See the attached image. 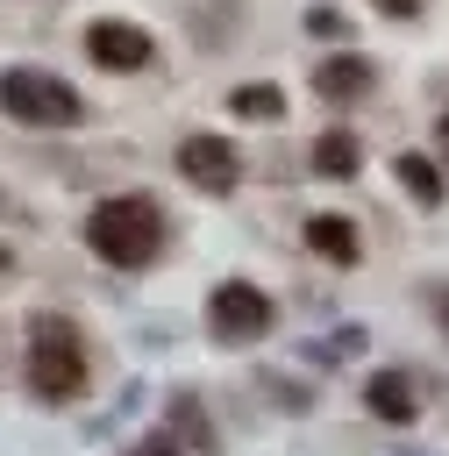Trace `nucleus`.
Returning a JSON list of instances; mask_svg holds the SVG:
<instances>
[{
	"label": "nucleus",
	"instance_id": "f257e3e1",
	"mask_svg": "<svg viewBox=\"0 0 449 456\" xmlns=\"http://www.w3.org/2000/svg\"><path fill=\"white\" fill-rule=\"evenodd\" d=\"M164 242H171V221L150 192H114L86 214V249L114 271H150L164 256Z\"/></svg>",
	"mask_w": 449,
	"mask_h": 456
},
{
	"label": "nucleus",
	"instance_id": "f03ea898",
	"mask_svg": "<svg viewBox=\"0 0 449 456\" xmlns=\"http://www.w3.org/2000/svg\"><path fill=\"white\" fill-rule=\"evenodd\" d=\"M29 392L36 399H50V406H64V399H78L86 392V378H93V363H86V335L64 321V314H36L29 321Z\"/></svg>",
	"mask_w": 449,
	"mask_h": 456
},
{
	"label": "nucleus",
	"instance_id": "7ed1b4c3",
	"mask_svg": "<svg viewBox=\"0 0 449 456\" xmlns=\"http://www.w3.org/2000/svg\"><path fill=\"white\" fill-rule=\"evenodd\" d=\"M0 107H7V121H21V128H71V121H78V93H71L57 71H36V64L0 71Z\"/></svg>",
	"mask_w": 449,
	"mask_h": 456
},
{
	"label": "nucleus",
	"instance_id": "20e7f679",
	"mask_svg": "<svg viewBox=\"0 0 449 456\" xmlns=\"http://www.w3.org/2000/svg\"><path fill=\"white\" fill-rule=\"evenodd\" d=\"M207 328H214V342H264L278 328V306L249 278H228V285L207 292Z\"/></svg>",
	"mask_w": 449,
	"mask_h": 456
},
{
	"label": "nucleus",
	"instance_id": "39448f33",
	"mask_svg": "<svg viewBox=\"0 0 449 456\" xmlns=\"http://www.w3.org/2000/svg\"><path fill=\"white\" fill-rule=\"evenodd\" d=\"M86 57H93L100 71H150V64H157V43H150V28L107 14V21L86 28Z\"/></svg>",
	"mask_w": 449,
	"mask_h": 456
},
{
	"label": "nucleus",
	"instance_id": "423d86ee",
	"mask_svg": "<svg viewBox=\"0 0 449 456\" xmlns=\"http://www.w3.org/2000/svg\"><path fill=\"white\" fill-rule=\"evenodd\" d=\"M178 178H192L200 192H235L242 185V157L228 135H185L178 142Z\"/></svg>",
	"mask_w": 449,
	"mask_h": 456
},
{
	"label": "nucleus",
	"instance_id": "0eeeda50",
	"mask_svg": "<svg viewBox=\"0 0 449 456\" xmlns=\"http://www.w3.org/2000/svg\"><path fill=\"white\" fill-rule=\"evenodd\" d=\"M371 86H378V64H371L363 50H335V57L314 64V93H321L328 107H349V100H363Z\"/></svg>",
	"mask_w": 449,
	"mask_h": 456
},
{
	"label": "nucleus",
	"instance_id": "6e6552de",
	"mask_svg": "<svg viewBox=\"0 0 449 456\" xmlns=\"http://www.w3.org/2000/svg\"><path fill=\"white\" fill-rule=\"evenodd\" d=\"M363 406H371V420H385V428H413V413H420V385H413L399 363H392V370H371Z\"/></svg>",
	"mask_w": 449,
	"mask_h": 456
},
{
	"label": "nucleus",
	"instance_id": "1a4fd4ad",
	"mask_svg": "<svg viewBox=\"0 0 449 456\" xmlns=\"http://www.w3.org/2000/svg\"><path fill=\"white\" fill-rule=\"evenodd\" d=\"M306 249L321 256V264H363V235H356V221L349 214H306Z\"/></svg>",
	"mask_w": 449,
	"mask_h": 456
},
{
	"label": "nucleus",
	"instance_id": "9d476101",
	"mask_svg": "<svg viewBox=\"0 0 449 456\" xmlns=\"http://www.w3.org/2000/svg\"><path fill=\"white\" fill-rule=\"evenodd\" d=\"M392 178H399V185L413 192V207H428V214L449 200V178H442V164H428L420 150H399V157H392Z\"/></svg>",
	"mask_w": 449,
	"mask_h": 456
},
{
	"label": "nucleus",
	"instance_id": "9b49d317",
	"mask_svg": "<svg viewBox=\"0 0 449 456\" xmlns=\"http://www.w3.org/2000/svg\"><path fill=\"white\" fill-rule=\"evenodd\" d=\"M356 171H363V142L349 128L314 135V178H356Z\"/></svg>",
	"mask_w": 449,
	"mask_h": 456
},
{
	"label": "nucleus",
	"instance_id": "f8f14e48",
	"mask_svg": "<svg viewBox=\"0 0 449 456\" xmlns=\"http://www.w3.org/2000/svg\"><path fill=\"white\" fill-rule=\"evenodd\" d=\"M228 107H235L242 121H285V93H278V86H235Z\"/></svg>",
	"mask_w": 449,
	"mask_h": 456
},
{
	"label": "nucleus",
	"instance_id": "ddd939ff",
	"mask_svg": "<svg viewBox=\"0 0 449 456\" xmlns=\"http://www.w3.org/2000/svg\"><path fill=\"white\" fill-rule=\"evenodd\" d=\"M171 406H178V413H171V428H185V435H192V449H200V456H214V428L200 420V399H171ZM185 435H178V442H185Z\"/></svg>",
	"mask_w": 449,
	"mask_h": 456
},
{
	"label": "nucleus",
	"instance_id": "4468645a",
	"mask_svg": "<svg viewBox=\"0 0 449 456\" xmlns=\"http://www.w3.org/2000/svg\"><path fill=\"white\" fill-rule=\"evenodd\" d=\"M121 456H192V449L178 442V428H157V435H143V442H128Z\"/></svg>",
	"mask_w": 449,
	"mask_h": 456
},
{
	"label": "nucleus",
	"instance_id": "2eb2a0df",
	"mask_svg": "<svg viewBox=\"0 0 449 456\" xmlns=\"http://www.w3.org/2000/svg\"><path fill=\"white\" fill-rule=\"evenodd\" d=\"M306 28H314V36H342V28H349V21H342V14H335V7H314V14H306Z\"/></svg>",
	"mask_w": 449,
	"mask_h": 456
},
{
	"label": "nucleus",
	"instance_id": "dca6fc26",
	"mask_svg": "<svg viewBox=\"0 0 449 456\" xmlns=\"http://www.w3.org/2000/svg\"><path fill=\"white\" fill-rule=\"evenodd\" d=\"M428 299H435V321H442V328H449V285H435V292H428Z\"/></svg>",
	"mask_w": 449,
	"mask_h": 456
},
{
	"label": "nucleus",
	"instance_id": "f3484780",
	"mask_svg": "<svg viewBox=\"0 0 449 456\" xmlns=\"http://www.w3.org/2000/svg\"><path fill=\"white\" fill-rule=\"evenodd\" d=\"M371 7H385V14H413L420 0H371Z\"/></svg>",
	"mask_w": 449,
	"mask_h": 456
},
{
	"label": "nucleus",
	"instance_id": "a211bd4d",
	"mask_svg": "<svg viewBox=\"0 0 449 456\" xmlns=\"http://www.w3.org/2000/svg\"><path fill=\"white\" fill-rule=\"evenodd\" d=\"M435 142H442V164H449V114L435 121Z\"/></svg>",
	"mask_w": 449,
	"mask_h": 456
},
{
	"label": "nucleus",
	"instance_id": "6ab92c4d",
	"mask_svg": "<svg viewBox=\"0 0 449 456\" xmlns=\"http://www.w3.org/2000/svg\"><path fill=\"white\" fill-rule=\"evenodd\" d=\"M0 200H7V192H0Z\"/></svg>",
	"mask_w": 449,
	"mask_h": 456
}]
</instances>
